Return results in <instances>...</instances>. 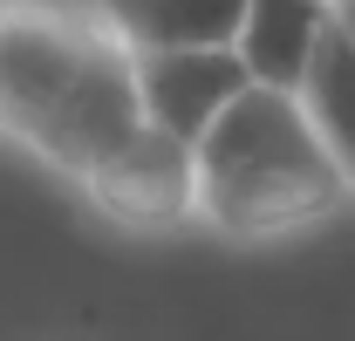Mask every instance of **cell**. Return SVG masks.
<instances>
[{
  "mask_svg": "<svg viewBox=\"0 0 355 341\" xmlns=\"http://www.w3.org/2000/svg\"><path fill=\"white\" fill-rule=\"evenodd\" d=\"M144 123V48L96 0H0V137L76 177Z\"/></svg>",
  "mask_w": 355,
  "mask_h": 341,
  "instance_id": "1",
  "label": "cell"
},
{
  "mask_svg": "<svg viewBox=\"0 0 355 341\" xmlns=\"http://www.w3.org/2000/svg\"><path fill=\"white\" fill-rule=\"evenodd\" d=\"M355 198V170L314 130L301 89L253 82L198 143V218L225 239H287Z\"/></svg>",
  "mask_w": 355,
  "mask_h": 341,
  "instance_id": "2",
  "label": "cell"
},
{
  "mask_svg": "<svg viewBox=\"0 0 355 341\" xmlns=\"http://www.w3.org/2000/svg\"><path fill=\"white\" fill-rule=\"evenodd\" d=\"M83 198L130 232H171L184 218H198V143L144 116L83 177Z\"/></svg>",
  "mask_w": 355,
  "mask_h": 341,
  "instance_id": "3",
  "label": "cell"
},
{
  "mask_svg": "<svg viewBox=\"0 0 355 341\" xmlns=\"http://www.w3.org/2000/svg\"><path fill=\"white\" fill-rule=\"evenodd\" d=\"M253 89V69L232 42H178L144 48V116L205 143V130Z\"/></svg>",
  "mask_w": 355,
  "mask_h": 341,
  "instance_id": "4",
  "label": "cell"
},
{
  "mask_svg": "<svg viewBox=\"0 0 355 341\" xmlns=\"http://www.w3.org/2000/svg\"><path fill=\"white\" fill-rule=\"evenodd\" d=\"M335 0H246V21H239V55L253 69V82L273 89H301L314 69L321 42L335 35Z\"/></svg>",
  "mask_w": 355,
  "mask_h": 341,
  "instance_id": "5",
  "label": "cell"
},
{
  "mask_svg": "<svg viewBox=\"0 0 355 341\" xmlns=\"http://www.w3.org/2000/svg\"><path fill=\"white\" fill-rule=\"evenodd\" d=\"M137 48H178V42H239L246 0H96Z\"/></svg>",
  "mask_w": 355,
  "mask_h": 341,
  "instance_id": "6",
  "label": "cell"
},
{
  "mask_svg": "<svg viewBox=\"0 0 355 341\" xmlns=\"http://www.w3.org/2000/svg\"><path fill=\"white\" fill-rule=\"evenodd\" d=\"M301 103H308L314 130L335 143V157L355 170V42H349L342 21H335V35L321 42V55H314L308 82H301Z\"/></svg>",
  "mask_w": 355,
  "mask_h": 341,
  "instance_id": "7",
  "label": "cell"
},
{
  "mask_svg": "<svg viewBox=\"0 0 355 341\" xmlns=\"http://www.w3.org/2000/svg\"><path fill=\"white\" fill-rule=\"evenodd\" d=\"M335 14H342V28H349V42H355V0H335Z\"/></svg>",
  "mask_w": 355,
  "mask_h": 341,
  "instance_id": "8",
  "label": "cell"
}]
</instances>
